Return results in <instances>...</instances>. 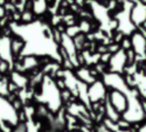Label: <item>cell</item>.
<instances>
[{"mask_svg":"<svg viewBox=\"0 0 146 132\" xmlns=\"http://www.w3.org/2000/svg\"><path fill=\"white\" fill-rule=\"evenodd\" d=\"M71 132H83V131H82V130H80V129H78V130H74V131H71Z\"/></svg>","mask_w":146,"mask_h":132,"instance_id":"obj_7","label":"cell"},{"mask_svg":"<svg viewBox=\"0 0 146 132\" xmlns=\"http://www.w3.org/2000/svg\"><path fill=\"white\" fill-rule=\"evenodd\" d=\"M106 99L113 109L118 113H120L121 116H123L129 109V105H130L129 99L126 97V95L121 90L111 89L110 91H109L108 96H106Z\"/></svg>","mask_w":146,"mask_h":132,"instance_id":"obj_1","label":"cell"},{"mask_svg":"<svg viewBox=\"0 0 146 132\" xmlns=\"http://www.w3.org/2000/svg\"><path fill=\"white\" fill-rule=\"evenodd\" d=\"M47 8V1L46 0H34L32 5V11L36 14H42Z\"/></svg>","mask_w":146,"mask_h":132,"instance_id":"obj_2","label":"cell"},{"mask_svg":"<svg viewBox=\"0 0 146 132\" xmlns=\"http://www.w3.org/2000/svg\"><path fill=\"white\" fill-rule=\"evenodd\" d=\"M12 132H27V125L23 122H19L12 130Z\"/></svg>","mask_w":146,"mask_h":132,"instance_id":"obj_4","label":"cell"},{"mask_svg":"<svg viewBox=\"0 0 146 132\" xmlns=\"http://www.w3.org/2000/svg\"><path fill=\"white\" fill-rule=\"evenodd\" d=\"M5 15V7L0 5V18H3Z\"/></svg>","mask_w":146,"mask_h":132,"instance_id":"obj_6","label":"cell"},{"mask_svg":"<svg viewBox=\"0 0 146 132\" xmlns=\"http://www.w3.org/2000/svg\"><path fill=\"white\" fill-rule=\"evenodd\" d=\"M8 70V62L3 60L1 62H0V73H6Z\"/></svg>","mask_w":146,"mask_h":132,"instance_id":"obj_5","label":"cell"},{"mask_svg":"<svg viewBox=\"0 0 146 132\" xmlns=\"http://www.w3.org/2000/svg\"><path fill=\"white\" fill-rule=\"evenodd\" d=\"M33 11L32 9H25L21 13L20 15V20L22 22V25H29V23H32L34 20H33Z\"/></svg>","mask_w":146,"mask_h":132,"instance_id":"obj_3","label":"cell"}]
</instances>
